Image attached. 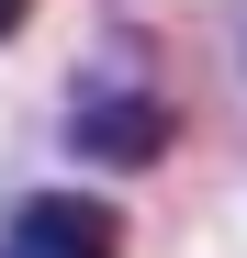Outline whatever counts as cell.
Here are the masks:
<instances>
[{"label": "cell", "instance_id": "1", "mask_svg": "<svg viewBox=\"0 0 247 258\" xmlns=\"http://www.w3.org/2000/svg\"><path fill=\"white\" fill-rule=\"evenodd\" d=\"M0 258H124V225L90 202V191H45L0 225Z\"/></svg>", "mask_w": 247, "mask_h": 258}, {"label": "cell", "instance_id": "2", "mask_svg": "<svg viewBox=\"0 0 247 258\" xmlns=\"http://www.w3.org/2000/svg\"><path fill=\"white\" fill-rule=\"evenodd\" d=\"M169 135H180V123H169V101H157V90H101V101L68 112V146L101 157V168H146Z\"/></svg>", "mask_w": 247, "mask_h": 258}, {"label": "cell", "instance_id": "3", "mask_svg": "<svg viewBox=\"0 0 247 258\" xmlns=\"http://www.w3.org/2000/svg\"><path fill=\"white\" fill-rule=\"evenodd\" d=\"M23 12H34V0H0V45H12V34H23Z\"/></svg>", "mask_w": 247, "mask_h": 258}]
</instances>
